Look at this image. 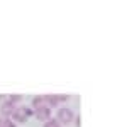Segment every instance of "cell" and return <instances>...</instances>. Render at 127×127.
Returning <instances> with one entry per match:
<instances>
[{"label": "cell", "mask_w": 127, "mask_h": 127, "mask_svg": "<svg viewBox=\"0 0 127 127\" xmlns=\"http://www.w3.org/2000/svg\"><path fill=\"white\" fill-rule=\"evenodd\" d=\"M9 100H10V102H12V103H14V105H15V103H19V102H20V100H22V98H20L19 95H14V97H10Z\"/></svg>", "instance_id": "cell-8"}, {"label": "cell", "mask_w": 127, "mask_h": 127, "mask_svg": "<svg viewBox=\"0 0 127 127\" xmlns=\"http://www.w3.org/2000/svg\"><path fill=\"white\" fill-rule=\"evenodd\" d=\"M44 127H61V126H59L58 120H48V122L44 124Z\"/></svg>", "instance_id": "cell-7"}, {"label": "cell", "mask_w": 127, "mask_h": 127, "mask_svg": "<svg viewBox=\"0 0 127 127\" xmlns=\"http://www.w3.org/2000/svg\"><path fill=\"white\" fill-rule=\"evenodd\" d=\"M0 127H15V124L10 119H2L0 120Z\"/></svg>", "instance_id": "cell-6"}, {"label": "cell", "mask_w": 127, "mask_h": 127, "mask_svg": "<svg viewBox=\"0 0 127 127\" xmlns=\"http://www.w3.org/2000/svg\"><path fill=\"white\" fill-rule=\"evenodd\" d=\"M0 100H2V95H0Z\"/></svg>", "instance_id": "cell-9"}, {"label": "cell", "mask_w": 127, "mask_h": 127, "mask_svg": "<svg viewBox=\"0 0 127 127\" xmlns=\"http://www.w3.org/2000/svg\"><path fill=\"white\" fill-rule=\"evenodd\" d=\"M58 119H59V122H63V124H69V122L75 119V115H73V112H71L69 108H59L58 110Z\"/></svg>", "instance_id": "cell-2"}, {"label": "cell", "mask_w": 127, "mask_h": 127, "mask_svg": "<svg viewBox=\"0 0 127 127\" xmlns=\"http://www.w3.org/2000/svg\"><path fill=\"white\" fill-rule=\"evenodd\" d=\"M32 105H34V108L46 107V98H44V97H36L34 100H32Z\"/></svg>", "instance_id": "cell-5"}, {"label": "cell", "mask_w": 127, "mask_h": 127, "mask_svg": "<svg viewBox=\"0 0 127 127\" xmlns=\"http://www.w3.org/2000/svg\"><path fill=\"white\" fill-rule=\"evenodd\" d=\"M36 119L42 120V122H48L49 119H51V108H48V107L36 108Z\"/></svg>", "instance_id": "cell-3"}, {"label": "cell", "mask_w": 127, "mask_h": 127, "mask_svg": "<svg viewBox=\"0 0 127 127\" xmlns=\"http://www.w3.org/2000/svg\"><path fill=\"white\" fill-rule=\"evenodd\" d=\"M14 110H15V105H14L10 100H7V102L0 107V114H2V115H5V117H9V115L14 114Z\"/></svg>", "instance_id": "cell-4"}, {"label": "cell", "mask_w": 127, "mask_h": 127, "mask_svg": "<svg viewBox=\"0 0 127 127\" xmlns=\"http://www.w3.org/2000/svg\"><path fill=\"white\" fill-rule=\"evenodd\" d=\"M32 115V112H31V108L27 107H19L14 110V114H12V117L15 119L17 122H27V119Z\"/></svg>", "instance_id": "cell-1"}]
</instances>
